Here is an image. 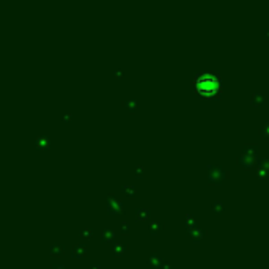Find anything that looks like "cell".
Wrapping results in <instances>:
<instances>
[{
  "instance_id": "6da1fadb",
  "label": "cell",
  "mask_w": 269,
  "mask_h": 269,
  "mask_svg": "<svg viewBox=\"0 0 269 269\" xmlns=\"http://www.w3.org/2000/svg\"><path fill=\"white\" fill-rule=\"evenodd\" d=\"M195 87H197V91H198L200 95L212 96L220 88V82H219V77L216 74L203 73L195 79Z\"/></svg>"
},
{
  "instance_id": "7a4b0ae2",
  "label": "cell",
  "mask_w": 269,
  "mask_h": 269,
  "mask_svg": "<svg viewBox=\"0 0 269 269\" xmlns=\"http://www.w3.org/2000/svg\"><path fill=\"white\" fill-rule=\"evenodd\" d=\"M225 178V173L220 167H209V181L214 183H222V179Z\"/></svg>"
},
{
  "instance_id": "3957f363",
  "label": "cell",
  "mask_w": 269,
  "mask_h": 269,
  "mask_svg": "<svg viewBox=\"0 0 269 269\" xmlns=\"http://www.w3.org/2000/svg\"><path fill=\"white\" fill-rule=\"evenodd\" d=\"M107 211L110 214H118L121 211V201L117 198H109L107 201Z\"/></svg>"
},
{
  "instance_id": "277c9868",
  "label": "cell",
  "mask_w": 269,
  "mask_h": 269,
  "mask_svg": "<svg viewBox=\"0 0 269 269\" xmlns=\"http://www.w3.org/2000/svg\"><path fill=\"white\" fill-rule=\"evenodd\" d=\"M239 162L243 164L244 167H250V165H254V162H255V153L245 151L244 154L239 157Z\"/></svg>"
},
{
  "instance_id": "5b68a950",
  "label": "cell",
  "mask_w": 269,
  "mask_h": 269,
  "mask_svg": "<svg viewBox=\"0 0 269 269\" xmlns=\"http://www.w3.org/2000/svg\"><path fill=\"white\" fill-rule=\"evenodd\" d=\"M150 263L153 265V268H159L162 265V258L159 257V255H156V254H153L151 257H150Z\"/></svg>"
},
{
  "instance_id": "8992f818",
  "label": "cell",
  "mask_w": 269,
  "mask_h": 269,
  "mask_svg": "<svg viewBox=\"0 0 269 269\" xmlns=\"http://www.w3.org/2000/svg\"><path fill=\"white\" fill-rule=\"evenodd\" d=\"M85 252V247H80V245H76L73 249V257H82Z\"/></svg>"
},
{
  "instance_id": "52a82bcc",
  "label": "cell",
  "mask_w": 269,
  "mask_h": 269,
  "mask_svg": "<svg viewBox=\"0 0 269 269\" xmlns=\"http://www.w3.org/2000/svg\"><path fill=\"white\" fill-rule=\"evenodd\" d=\"M113 236H115L113 230H110V228L104 230V241H110V239H113Z\"/></svg>"
},
{
  "instance_id": "ba28073f",
  "label": "cell",
  "mask_w": 269,
  "mask_h": 269,
  "mask_svg": "<svg viewBox=\"0 0 269 269\" xmlns=\"http://www.w3.org/2000/svg\"><path fill=\"white\" fill-rule=\"evenodd\" d=\"M161 228H162V227H161V222H151V223H150V232H153V233H157Z\"/></svg>"
},
{
  "instance_id": "9c48e42d",
  "label": "cell",
  "mask_w": 269,
  "mask_h": 269,
  "mask_svg": "<svg viewBox=\"0 0 269 269\" xmlns=\"http://www.w3.org/2000/svg\"><path fill=\"white\" fill-rule=\"evenodd\" d=\"M148 217V209H137V219H146Z\"/></svg>"
},
{
  "instance_id": "30bf717a",
  "label": "cell",
  "mask_w": 269,
  "mask_h": 269,
  "mask_svg": "<svg viewBox=\"0 0 269 269\" xmlns=\"http://www.w3.org/2000/svg\"><path fill=\"white\" fill-rule=\"evenodd\" d=\"M51 250H52V254L60 255V254L63 252V247H62V245H52V247H51Z\"/></svg>"
},
{
  "instance_id": "8fae6325",
  "label": "cell",
  "mask_w": 269,
  "mask_h": 269,
  "mask_svg": "<svg viewBox=\"0 0 269 269\" xmlns=\"http://www.w3.org/2000/svg\"><path fill=\"white\" fill-rule=\"evenodd\" d=\"M260 99H263L261 95H260V93H255V95H254V101H252V102L258 106V104H261V102H263V101H260Z\"/></svg>"
},
{
  "instance_id": "7c38bea8",
  "label": "cell",
  "mask_w": 269,
  "mask_h": 269,
  "mask_svg": "<svg viewBox=\"0 0 269 269\" xmlns=\"http://www.w3.org/2000/svg\"><path fill=\"white\" fill-rule=\"evenodd\" d=\"M123 249H126V245H120V244L115 245V252H117V255H121V254H123V252H121Z\"/></svg>"
},
{
  "instance_id": "4fadbf2b",
  "label": "cell",
  "mask_w": 269,
  "mask_h": 269,
  "mask_svg": "<svg viewBox=\"0 0 269 269\" xmlns=\"http://www.w3.org/2000/svg\"><path fill=\"white\" fill-rule=\"evenodd\" d=\"M261 134H263V135H266L268 139H269V123H268V124L265 126V128L261 129Z\"/></svg>"
},
{
  "instance_id": "5bb4252c",
  "label": "cell",
  "mask_w": 269,
  "mask_h": 269,
  "mask_svg": "<svg viewBox=\"0 0 269 269\" xmlns=\"http://www.w3.org/2000/svg\"><path fill=\"white\" fill-rule=\"evenodd\" d=\"M123 190H124V192H128V194H131V195H134V194H135V190H134L132 186H128V187H124Z\"/></svg>"
},
{
  "instance_id": "9a60e30c",
  "label": "cell",
  "mask_w": 269,
  "mask_h": 269,
  "mask_svg": "<svg viewBox=\"0 0 269 269\" xmlns=\"http://www.w3.org/2000/svg\"><path fill=\"white\" fill-rule=\"evenodd\" d=\"M128 107L131 109V110H132V109H135V101H134V99H131V101L128 102Z\"/></svg>"
},
{
  "instance_id": "2e32d148",
  "label": "cell",
  "mask_w": 269,
  "mask_h": 269,
  "mask_svg": "<svg viewBox=\"0 0 269 269\" xmlns=\"http://www.w3.org/2000/svg\"><path fill=\"white\" fill-rule=\"evenodd\" d=\"M121 227H123V228H121L123 232H128V230H129V225H128V223H121Z\"/></svg>"
},
{
  "instance_id": "e0dca14e",
  "label": "cell",
  "mask_w": 269,
  "mask_h": 269,
  "mask_svg": "<svg viewBox=\"0 0 269 269\" xmlns=\"http://www.w3.org/2000/svg\"><path fill=\"white\" fill-rule=\"evenodd\" d=\"M214 208H216V209H217V211H220V209H222V205H220V203H217V205H216V206H214V205H212V209H214Z\"/></svg>"
},
{
  "instance_id": "ac0fdd59",
  "label": "cell",
  "mask_w": 269,
  "mask_h": 269,
  "mask_svg": "<svg viewBox=\"0 0 269 269\" xmlns=\"http://www.w3.org/2000/svg\"><path fill=\"white\" fill-rule=\"evenodd\" d=\"M55 269H65V268H55Z\"/></svg>"
}]
</instances>
